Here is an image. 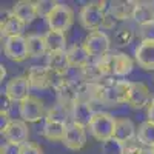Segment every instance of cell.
Wrapping results in <instances>:
<instances>
[{"mask_svg":"<svg viewBox=\"0 0 154 154\" xmlns=\"http://www.w3.org/2000/svg\"><path fill=\"white\" fill-rule=\"evenodd\" d=\"M96 63L103 75H126L133 71L134 66L133 59L123 53H109L100 57Z\"/></svg>","mask_w":154,"mask_h":154,"instance_id":"6da1fadb","label":"cell"},{"mask_svg":"<svg viewBox=\"0 0 154 154\" xmlns=\"http://www.w3.org/2000/svg\"><path fill=\"white\" fill-rule=\"evenodd\" d=\"M130 85L131 82H128V80H117V82H108V83L100 82L97 83L96 99L106 105L126 103V96H128Z\"/></svg>","mask_w":154,"mask_h":154,"instance_id":"7a4b0ae2","label":"cell"},{"mask_svg":"<svg viewBox=\"0 0 154 154\" xmlns=\"http://www.w3.org/2000/svg\"><path fill=\"white\" fill-rule=\"evenodd\" d=\"M105 5L106 2H89L80 8L79 22L85 29L93 32V31H99V28H103V22L106 16Z\"/></svg>","mask_w":154,"mask_h":154,"instance_id":"3957f363","label":"cell"},{"mask_svg":"<svg viewBox=\"0 0 154 154\" xmlns=\"http://www.w3.org/2000/svg\"><path fill=\"white\" fill-rule=\"evenodd\" d=\"M116 122H117V119L109 112H102V111L96 112L93 122L88 126L89 133L99 142H105V140H108L114 136Z\"/></svg>","mask_w":154,"mask_h":154,"instance_id":"277c9868","label":"cell"},{"mask_svg":"<svg viewBox=\"0 0 154 154\" xmlns=\"http://www.w3.org/2000/svg\"><path fill=\"white\" fill-rule=\"evenodd\" d=\"M74 22V11L66 3H57V6L53 9V12L46 17L48 28L51 31H60L66 32Z\"/></svg>","mask_w":154,"mask_h":154,"instance_id":"5b68a950","label":"cell"},{"mask_svg":"<svg viewBox=\"0 0 154 154\" xmlns=\"http://www.w3.org/2000/svg\"><path fill=\"white\" fill-rule=\"evenodd\" d=\"M46 109L43 102L35 97V96H29L28 99H25L22 103H19V114H20V119L26 123H35L40 119L46 117Z\"/></svg>","mask_w":154,"mask_h":154,"instance_id":"8992f818","label":"cell"},{"mask_svg":"<svg viewBox=\"0 0 154 154\" xmlns=\"http://www.w3.org/2000/svg\"><path fill=\"white\" fill-rule=\"evenodd\" d=\"M83 46L88 49L91 57L100 59V57L109 54L111 40L103 31H93V32H88V35L85 37Z\"/></svg>","mask_w":154,"mask_h":154,"instance_id":"52a82bcc","label":"cell"},{"mask_svg":"<svg viewBox=\"0 0 154 154\" xmlns=\"http://www.w3.org/2000/svg\"><path fill=\"white\" fill-rule=\"evenodd\" d=\"M31 85H29V80L26 75H17V77H12V79L6 83L5 86V96L12 100L16 103H22L25 99H28L31 94Z\"/></svg>","mask_w":154,"mask_h":154,"instance_id":"ba28073f","label":"cell"},{"mask_svg":"<svg viewBox=\"0 0 154 154\" xmlns=\"http://www.w3.org/2000/svg\"><path fill=\"white\" fill-rule=\"evenodd\" d=\"M2 136L5 137L6 142L23 145V143H26L28 139H29L28 125L22 119H11L8 122V125L2 130Z\"/></svg>","mask_w":154,"mask_h":154,"instance_id":"9c48e42d","label":"cell"},{"mask_svg":"<svg viewBox=\"0 0 154 154\" xmlns=\"http://www.w3.org/2000/svg\"><path fill=\"white\" fill-rule=\"evenodd\" d=\"M3 53H5V56H6L9 60H12V62H25V60L29 57L26 37L17 35V37L5 38Z\"/></svg>","mask_w":154,"mask_h":154,"instance_id":"30bf717a","label":"cell"},{"mask_svg":"<svg viewBox=\"0 0 154 154\" xmlns=\"http://www.w3.org/2000/svg\"><path fill=\"white\" fill-rule=\"evenodd\" d=\"M151 91L149 88L142 82H131L126 96V103L134 109L145 108L151 103Z\"/></svg>","mask_w":154,"mask_h":154,"instance_id":"8fae6325","label":"cell"},{"mask_svg":"<svg viewBox=\"0 0 154 154\" xmlns=\"http://www.w3.org/2000/svg\"><path fill=\"white\" fill-rule=\"evenodd\" d=\"M62 143L65 145L69 151H80L86 146V131L85 128L69 122L66 126V133L63 137Z\"/></svg>","mask_w":154,"mask_h":154,"instance_id":"7c38bea8","label":"cell"},{"mask_svg":"<svg viewBox=\"0 0 154 154\" xmlns=\"http://www.w3.org/2000/svg\"><path fill=\"white\" fill-rule=\"evenodd\" d=\"M69 111H71V122L83 128L89 126V123L93 122L96 116V111L89 105V102H85V100H77Z\"/></svg>","mask_w":154,"mask_h":154,"instance_id":"4fadbf2b","label":"cell"},{"mask_svg":"<svg viewBox=\"0 0 154 154\" xmlns=\"http://www.w3.org/2000/svg\"><path fill=\"white\" fill-rule=\"evenodd\" d=\"M25 26H26V25H25L17 16L12 14V11H5V12H2L0 29H2V35H3L5 38L22 35Z\"/></svg>","mask_w":154,"mask_h":154,"instance_id":"5bb4252c","label":"cell"},{"mask_svg":"<svg viewBox=\"0 0 154 154\" xmlns=\"http://www.w3.org/2000/svg\"><path fill=\"white\" fill-rule=\"evenodd\" d=\"M136 63L145 71L154 69V42H142L134 53Z\"/></svg>","mask_w":154,"mask_h":154,"instance_id":"9a60e30c","label":"cell"},{"mask_svg":"<svg viewBox=\"0 0 154 154\" xmlns=\"http://www.w3.org/2000/svg\"><path fill=\"white\" fill-rule=\"evenodd\" d=\"M114 139H117L119 142H122L123 145L131 142V140L137 139V128L134 125V122L131 119H117L116 122V130H114Z\"/></svg>","mask_w":154,"mask_h":154,"instance_id":"2e32d148","label":"cell"},{"mask_svg":"<svg viewBox=\"0 0 154 154\" xmlns=\"http://www.w3.org/2000/svg\"><path fill=\"white\" fill-rule=\"evenodd\" d=\"M11 11H12V14L17 16L25 25L32 23L38 17L35 2H31V0H19V2L14 3Z\"/></svg>","mask_w":154,"mask_h":154,"instance_id":"e0dca14e","label":"cell"},{"mask_svg":"<svg viewBox=\"0 0 154 154\" xmlns=\"http://www.w3.org/2000/svg\"><path fill=\"white\" fill-rule=\"evenodd\" d=\"M66 56H68V62L71 68H85L89 65V56L88 49L82 45H72L66 49Z\"/></svg>","mask_w":154,"mask_h":154,"instance_id":"ac0fdd59","label":"cell"},{"mask_svg":"<svg viewBox=\"0 0 154 154\" xmlns=\"http://www.w3.org/2000/svg\"><path fill=\"white\" fill-rule=\"evenodd\" d=\"M66 126H68L66 123L45 119V123L42 128V136L46 140H51V142H62L66 133Z\"/></svg>","mask_w":154,"mask_h":154,"instance_id":"d6986e66","label":"cell"},{"mask_svg":"<svg viewBox=\"0 0 154 154\" xmlns=\"http://www.w3.org/2000/svg\"><path fill=\"white\" fill-rule=\"evenodd\" d=\"M46 66L60 75H65L68 72L69 62H68V56L66 51H62V53H48V59H46Z\"/></svg>","mask_w":154,"mask_h":154,"instance_id":"ffe728a7","label":"cell"},{"mask_svg":"<svg viewBox=\"0 0 154 154\" xmlns=\"http://www.w3.org/2000/svg\"><path fill=\"white\" fill-rule=\"evenodd\" d=\"M43 35H45L48 53H62V51H66V32L49 29Z\"/></svg>","mask_w":154,"mask_h":154,"instance_id":"44dd1931","label":"cell"},{"mask_svg":"<svg viewBox=\"0 0 154 154\" xmlns=\"http://www.w3.org/2000/svg\"><path fill=\"white\" fill-rule=\"evenodd\" d=\"M137 8V2L128 0V2H112L111 3V12L117 20H126V19H133L134 12Z\"/></svg>","mask_w":154,"mask_h":154,"instance_id":"7402d4cb","label":"cell"},{"mask_svg":"<svg viewBox=\"0 0 154 154\" xmlns=\"http://www.w3.org/2000/svg\"><path fill=\"white\" fill-rule=\"evenodd\" d=\"M26 43H28V54H29V57H40L45 53H48L45 35L29 34L26 37Z\"/></svg>","mask_w":154,"mask_h":154,"instance_id":"603a6c76","label":"cell"},{"mask_svg":"<svg viewBox=\"0 0 154 154\" xmlns=\"http://www.w3.org/2000/svg\"><path fill=\"white\" fill-rule=\"evenodd\" d=\"M137 139L145 146L152 148L154 146V123L149 120H145L137 128Z\"/></svg>","mask_w":154,"mask_h":154,"instance_id":"cb8c5ba5","label":"cell"},{"mask_svg":"<svg viewBox=\"0 0 154 154\" xmlns=\"http://www.w3.org/2000/svg\"><path fill=\"white\" fill-rule=\"evenodd\" d=\"M71 117V111H68V108L65 105H56L54 108H51L48 112H46V117L45 119H49V120H56V122H62V123H69L68 119Z\"/></svg>","mask_w":154,"mask_h":154,"instance_id":"d4e9b609","label":"cell"},{"mask_svg":"<svg viewBox=\"0 0 154 154\" xmlns=\"http://www.w3.org/2000/svg\"><path fill=\"white\" fill-rule=\"evenodd\" d=\"M139 25H143L146 22H152L154 20V16L151 12V8H149V3H142V2H137V8H136V12H134V17H133Z\"/></svg>","mask_w":154,"mask_h":154,"instance_id":"484cf974","label":"cell"},{"mask_svg":"<svg viewBox=\"0 0 154 154\" xmlns=\"http://www.w3.org/2000/svg\"><path fill=\"white\" fill-rule=\"evenodd\" d=\"M102 154H125V145L122 142H119L117 139H108L105 142H102L100 146Z\"/></svg>","mask_w":154,"mask_h":154,"instance_id":"4316f807","label":"cell"},{"mask_svg":"<svg viewBox=\"0 0 154 154\" xmlns=\"http://www.w3.org/2000/svg\"><path fill=\"white\" fill-rule=\"evenodd\" d=\"M59 2H54V0H37L35 2V8H37V14L38 17H48L53 9L57 6Z\"/></svg>","mask_w":154,"mask_h":154,"instance_id":"83f0119b","label":"cell"},{"mask_svg":"<svg viewBox=\"0 0 154 154\" xmlns=\"http://www.w3.org/2000/svg\"><path fill=\"white\" fill-rule=\"evenodd\" d=\"M133 37H134V32H133L131 28H120L117 32H116L114 40L119 46H126V45L131 43Z\"/></svg>","mask_w":154,"mask_h":154,"instance_id":"f1b7e54d","label":"cell"},{"mask_svg":"<svg viewBox=\"0 0 154 154\" xmlns=\"http://www.w3.org/2000/svg\"><path fill=\"white\" fill-rule=\"evenodd\" d=\"M139 35L142 42H154V20L139 25Z\"/></svg>","mask_w":154,"mask_h":154,"instance_id":"f546056e","label":"cell"},{"mask_svg":"<svg viewBox=\"0 0 154 154\" xmlns=\"http://www.w3.org/2000/svg\"><path fill=\"white\" fill-rule=\"evenodd\" d=\"M143 143L139 142V139H134L131 142L125 143V154H142L145 149H143Z\"/></svg>","mask_w":154,"mask_h":154,"instance_id":"4dcf8cb0","label":"cell"},{"mask_svg":"<svg viewBox=\"0 0 154 154\" xmlns=\"http://www.w3.org/2000/svg\"><path fill=\"white\" fill-rule=\"evenodd\" d=\"M22 154H43V149L38 143L26 142L22 145Z\"/></svg>","mask_w":154,"mask_h":154,"instance_id":"1f68e13d","label":"cell"},{"mask_svg":"<svg viewBox=\"0 0 154 154\" xmlns=\"http://www.w3.org/2000/svg\"><path fill=\"white\" fill-rule=\"evenodd\" d=\"M0 154H22V145L6 142L0 148Z\"/></svg>","mask_w":154,"mask_h":154,"instance_id":"d6a6232c","label":"cell"},{"mask_svg":"<svg viewBox=\"0 0 154 154\" xmlns=\"http://www.w3.org/2000/svg\"><path fill=\"white\" fill-rule=\"evenodd\" d=\"M116 22H117V19L114 17V14L111 11H106V16H105V22H103V28L109 29V28H114Z\"/></svg>","mask_w":154,"mask_h":154,"instance_id":"836d02e7","label":"cell"},{"mask_svg":"<svg viewBox=\"0 0 154 154\" xmlns=\"http://www.w3.org/2000/svg\"><path fill=\"white\" fill-rule=\"evenodd\" d=\"M146 120L154 123V99L151 100V103L146 106Z\"/></svg>","mask_w":154,"mask_h":154,"instance_id":"e575fe53","label":"cell"},{"mask_svg":"<svg viewBox=\"0 0 154 154\" xmlns=\"http://www.w3.org/2000/svg\"><path fill=\"white\" fill-rule=\"evenodd\" d=\"M0 68H2V80H3V79H5V75H6V66H5V65H2Z\"/></svg>","mask_w":154,"mask_h":154,"instance_id":"d590c367","label":"cell"},{"mask_svg":"<svg viewBox=\"0 0 154 154\" xmlns=\"http://www.w3.org/2000/svg\"><path fill=\"white\" fill-rule=\"evenodd\" d=\"M149 3V8H151V12H152V16H154V0L152 2H148Z\"/></svg>","mask_w":154,"mask_h":154,"instance_id":"8d00e7d4","label":"cell"},{"mask_svg":"<svg viewBox=\"0 0 154 154\" xmlns=\"http://www.w3.org/2000/svg\"><path fill=\"white\" fill-rule=\"evenodd\" d=\"M142 154H152V151H151V149H145Z\"/></svg>","mask_w":154,"mask_h":154,"instance_id":"74e56055","label":"cell"},{"mask_svg":"<svg viewBox=\"0 0 154 154\" xmlns=\"http://www.w3.org/2000/svg\"><path fill=\"white\" fill-rule=\"evenodd\" d=\"M149 149H151V151H152V154H154V146H152V148H149Z\"/></svg>","mask_w":154,"mask_h":154,"instance_id":"f35d334b","label":"cell"}]
</instances>
